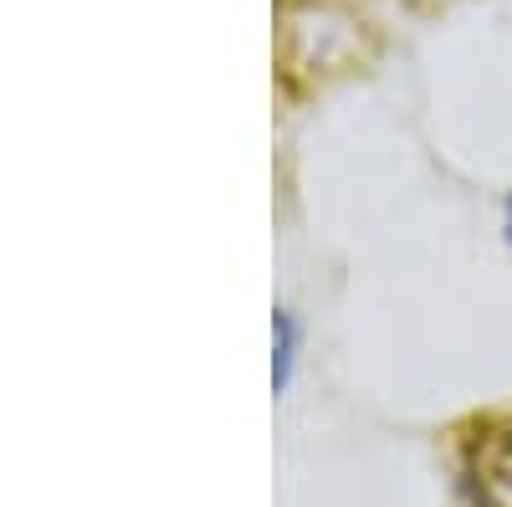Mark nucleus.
<instances>
[{"label":"nucleus","instance_id":"1","mask_svg":"<svg viewBox=\"0 0 512 507\" xmlns=\"http://www.w3.org/2000/svg\"><path fill=\"white\" fill-rule=\"evenodd\" d=\"M461 492L466 507H512V420H487L482 436L466 441L461 456Z\"/></svg>","mask_w":512,"mask_h":507},{"label":"nucleus","instance_id":"2","mask_svg":"<svg viewBox=\"0 0 512 507\" xmlns=\"http://www.w3.org/2000/svg\"><path fill=\"white\" fill-rule=\"evenodd\" d=\"M292 369H297V318L292 308H277L272 313V390L277 395H287Z\"/></svg>","mask_w":512,"mask_h":507},{"label":"nucleus","instance_id":"3","mask_svg":"<svg viewBox=\"0 0 512 507\" xmlns=\"http://www.w3.org/2000/svg\"><path fill=\"white\" fill-rule=\"evenodd\" d=\"M507 236H512V200H507Z\"/></svg>","mask_w":512,"mask_h":507}]
</instances>
